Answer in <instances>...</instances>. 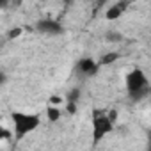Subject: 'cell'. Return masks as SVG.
<instances>
[{
  "mask_svg": "<svg viewBox=\"0 0 151 151\" xmlns=\"http://www.w3.org/2000/svg\"><path fill=\"white\" fill-rule=\"evenodd\" d=\"M41 126V116L36 112H25V110H13L11 112V128L14 133V139L22 140L27 135L34 133Z\"/></svg>",
  "mask_w": 151,
  "mask_h": 151,
  "instance_id": "1",
  "label": "cell"
},
{
  "mask_svg": "<svg viewBox=\"0 0 151 151\" xmlns=\"http://www.w3.org/2000/svg\"><path fill=\"white\" fill-rule=\"evenodd\" d=\"M151 82H149V77L146 75V71L139 66L132 68L128 73H126V77H124V87L128 91L130 96H140L144 94L147 89H149Z\"/></svg>",
  "mask_w": 151,
  "mask_h": 151,
  "instance_id": "2",
  "label": "cell"
},
{
  "mask_svg": "<svg viewBox=\"0 0 151 151\" xmlns=\"http://www.w3.org/2000/svg\"><path fill=\"white\" fill-rule=\"evenodd\" d=\"M91 126H93V140L94 146L103 140L105 137H109L110 133H114L116 123L110 119L109 112H101V110H93V119H91Z\"/></svg>",
  "mask_w": 151,
  "mask_h": 151,
  "instance_id": "3",
  "label": "cell"
},
{
  "mask_svg": "<svg viewBox=\"0 0 151 151\" xmlns=\"http://www.w3.org/2000/svg\"><path fill=\"white\" fill-rule=\"evenodd\" d=\"M100 68H101V66H100V60H96V59H93V57H84V59H80L78 64H77L78 75H80V77H86V78L94 77Z\"/></svg>",
  "mask_w": 151,
  "mask_h": 151,
  "instance_id": "4",
  "label": "cell"
},
{
  "mask_svg": "<svg viewBox=\"0 0 151 151\" xmlns=\"http://www.w3.org/2000/svg\"><path fill=\"white\" fill-rule=\"evenodd\" d=\"M126 11V2H117V4H112L105 9V20L109 22H116L119 20Z\"/></svg>",
  "mask_w": 151,
  "mask_h": 151,
  "instance_id": "5",
  "label": "cell"
},
{
  "mask_svg": "<svg viewBox=\"0 0 151 151\" xmlns=\"http://www.w3.org/2000/svg\"><path fill=\"white\" fill-rule=\"evenodd\" d=\"M62 114H64V107H60V105L48 103L45 107V117L48 123H59L62 119Z\"/></svg>",
  "mask_w": 151,
  "mask_h": 151,
  "instance_id": "6",
  "label": "cell"
},
{
  "mask_svg": "<svg viewBox=\"0 0 151 151\" xmlns=\"http://www.w3.org/2000/svg\"><path fill=\"white\" fill-rule=\"evenodd\" d=\"M37 27H39V30L45 32V34H59V32L62 30L60 25H59L57 22H52V20H45V22H41Z\"/></svg>",
  "mask_w": 151,
  "mask_h": 151,
  "instance_id": "7",
  "label": "cell"
},
{
  "mask_svg": "<svg viewBox=\"0 0 151 151\" xmlns=\"http://www.w3.org/2000/svg\"><path fill=\"white\" fill-rule=\"evenodd\" d=\"M117 59H119V53H116V52H109V53H103L98 60H100V66H109V64L116 62Z\"/></svg>",
  "mask_w": 151,
  "mask_h": 151,
  "instance_id": "8",
  "label": "cell"
},
{
  "mask_svg": "<svg viewBox=\"0 0 151 151\" xmlns=\"http://www.w3.org/2000/svg\"><path fill=\"white\" fill-rule=\"evenodd\" d=\"M48 103H53V105H60V107H64V103H66V100H64L62 96H59V94H57V96L53 94V96L50 98V101H48Z\"/></svg>",
  "mask_w": 151,
  "mask_h": 151,
  "instance_id": "9",
  "label": "cell"
},
{
  "mask_svg": "<svg viewBox=\"0 0 151 151\" xmlns=\"http://www.w3.org/2000/svg\"><path fill=\"white\" fill-rule=\"evenodd\" d=\"M22 34V29H13L9 34H7V37H11V39H14V37H18Z\"/></svg>",
  "mask_w": 151,
  "mask_h": 151,
  "instance_id": "10",
  "label": "cell"
},
{
  "mask_svg": "<svg viewBox=\"0 0 151 151\" xmlns=\"http://www.w3.org/2000/svg\"><path fill=\"white\" fill-rule=\"evenodd\" d=\"M109 116H110V119H112L114 123H117V116H119V114H117V110H116V109L109 110Z\"/></svg>",
  "mask_w": 151,
  "mask_h": 151,
  "instance_id": "11",
  "label": "cell"
},
{
  "mask_svg": "<svg viewBox=\"0 0 151 151\" xmlns=\"http://www.w3.org/2000/svg\"><path fill=\"white\" fill-rule=\"evenodd\" d=\"M7 4H9V0H2V2H0V7L6 9V7H7Z\"/></svg>",
  "mask_w": 151,
  "mask_h": 151,
  "instance_id": "12",
  "label": "cell"
},
{
  "mask_svg": "<svg viewBox=\"0 0 151 151\" xmlns=\"http://www.w3.org/2000/svg\"><path fill=\"white\" fill-rule=\"evenodd\" d=\"M149 140H151V137H149ZM149 147H151V142H149Z\"/></svg>",
  "mask_w": 151,
  "mask_h": 151,
  "instance_id": "13",
  "label": "cell"
}]
</instances>
